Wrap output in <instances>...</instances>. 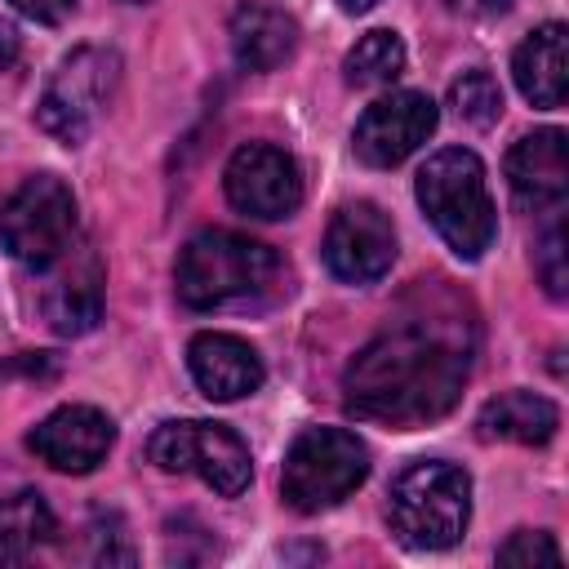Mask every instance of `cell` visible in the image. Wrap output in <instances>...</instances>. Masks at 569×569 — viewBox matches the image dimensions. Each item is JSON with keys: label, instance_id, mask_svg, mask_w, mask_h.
<instances>
[{"label": "cell", "instance_id": "4fadbf2b", "mask_svg": "<svg viewBox=\"0 0 569 569\" xmlns=\"http://www.w3.org/2000/svg\"><path fill=\"white\" fill-rule=\"evenodd\" d=\"M507 182L525 209H551L569 196L565 129H533L507 151Z\"/></svg>", "mask_w": 569, "mask_h": 569}, {"label": "cell", "instance_id": "ffe728a7", "mask_svg": "<svg viewBox=\"0 0 569 569\" xmlns=\"http://www.w3.org/2000/svg\"><path fill=\"white\" fill-rule=\"evenodd\" d=\"M400 71H405V40H400L396 31H387V27L365 31V36L347 49V58H342V76H347V84H356V89L391 84Z\"/></svg>", "mask_w": 569, "mask_h": 569}, {"label": "cell", "instance_id": "d4e9b609", "mask_svg": "<svg viewBox=\"0 0 569 569\" xmlns=\"http://www.w3.org/2000/svg\"><path fill=\"white\" fill-rule=\"evenodd\" d=\"M440 4L458 18H498L511 9V0H440Z\"/></svg>", "mask_w": 569, "mask_h": 569}, {"label": "cell", "instance_id": "4316f807", "mask_svg": "<svg viewBox=\"0 0 569 569\" xmlns=\"http://www.w3.org/2000/svg\"><path fill=\"white\" fill-rule=\"evenodd\" d=\"M338 4H342L347 13H365V9H373L378 0H338Z\"/></svg>", "mask_w": 569, "mask_h": 569}, {"label": "cell", "instance_id": "7402d4cb", "mask_svg": "<svg viewBox=\"0 0 569 569\" xmlns=\"http://www.w3.org/2000/svg\"><path fill=\"white\" fill-rule=\"evenodd\" d=\"M498 565H560V542L542 529H516L498 547Z\"/></svg>", "mask_w": 569, "mask_h": 569}, {"label": "cell", "instance_id": "ac0fdd59", "mask_svg": "<svg viewBox=\"0 0 569 569\" xmlns=\"http://www.w3.org/2000/svg\"><path fill=\"white\" fill-rule=\"evenodd\" d=\"M102 316V267L98 258L84 249L80 262L62 267V276L44 289V320L53 325V333H89Z\"/></svg>", "mask_w": 569, "mask_h": 569}, {"label": "cell", "instance_id": "44dd1931", "mask_svg": "<svg viewBox=\"0 0 569 569\" xmlns=\"http://www.w3.org/2000/svg\"><path fill=\"white\" fill-rule=\"evenodd\" d=\"M449 107H453L458 120L485 129V124H493L502 116V89L485 67H471L449 84Z\"/></svg>", "mask_w": 569, "mask_h": 569}, {"label": "cell", "instance_id": "e0dca14e", "mask_svg": "<svg viewBox=\"0 0 569 569\" xmlns=\"http://www.w3.org/2000/svg\"><path fill=\"white\" fill-rule=\"evenodd\" d=\"M560 431V409L538 391H502L485 400L476 413L480 440H507V445H547Z\"/></svg>", "mask_w": 569, "mask_h": 569}, {"label": "cell", "instance_id": "30bf717a", "mask_svg": "<svg viewBox=\"0 0 569 569\" xmlns=\"http://www.w3.org/2000/svg\"><path fill=\"white\" fill-rule=\"evenodd\" d=\"M436 102L418 89H396L378 102L365 107V116L356 120V133H351V147L365 164L373 169H391L400 160H409L431 133H436Z\"/></svg>", "mask_w": 569, "mask_h": 569}, {"label": "cell", "instance_id": "83f0119b", "mask_svg": "<svg viewBox=\"0 0 569 569\" xmlns=\"http://www.w3.org/2000/svg\"><path fill=\"white\" fill-rule=\"evenodd\" d=\"M124 4H142V0H124Z\"/></svg>", "mask_w": 569, "mask_h": 569}, {"label": "cell", "instance_id": "7a4b0ae2", "mask_svg": "<svg viewBox=\"0 0 569 569\" xmlns=\"http://www.w3.org/2000/svg\"><path fill=\"white\" fill-rule=\"evenodd\" d=\"M413 196H418L422 213L431 218V227L440 231V240H445L458 258L476 262V258L493 244L498 213H493L489 182H485V164H480L476 151H467V147H445V151H436V156L418 169Z\"/></svg>", "mask_w": 569, "mask_h": 569}, {"label": "cell", "instance_id": "7c38bea8", "mask_svg": "<svg viewBox=\"0 0 569 569\" xmlns=\"http://www.w3.org/2000/svg\"><path fill=\"white\" fill-rule=\"evenodd\" d=\"M27 445H31V453L44 458L53 471L84 476V471H93V467L111 453V445H116V422H111L102 409H93V405H62V409H53L44 422L31 427Z\"/></svg>", "mask_w": 569, "mask_h": 569}, {"label": "cell", "instance_id": "3957f363", "mask_svg": "<svg viewBox=\"0 0 569 569\" xmlns=\"http://www.w3.org/2000/svg\"><path fill=\"white\" fill-rule=\"evenodd\" d=\"M276 276H280L276 249L227 227L196 231L178 253V298L196 311L258 298L276 284Z\"/></svg>", "mask_w": 569, "mask_h": 569}, {"label": "cell", "instance_id": "9c48e42d", "mask_svg": "<svg viewBox=\"0 0 569 569\" xmlns=\"http://www.w3.org/2000/svg\"><path fill=\"white\" fill-rule=\"evenodd\" d=\"M222 187H227L231 209L262 218V222L289 218L302 204V169L284 147H271V142L236 147L222 169Z\"/></svg>", "mask_w": 569, "mask_h": 569}, {"label": "cell", "instance_id": "52a82bcc", "mask_svg": "<svg viewBox=\"0 0 569 569\" xmlns=\"http://www.w3.org/2000/svg\"><path fill=\"white\" fill-rule=\"evenodd\" d=\"M151 462L160 471H191L200 476L213 493L236 498L249 489L253 476V458L249 445L222 427V422H204V418H182V422H160L151 445H147Z\"/></svg>", "mask_w": 569, "mask_h": 569}, {"label": "cell", "instance_id": "8992f818", "mask_svg": "<svg viewBox=\"0 0 569 569\" xmlns=\"http://www.w3.org/2000/svg\"><path fill=\"white\" fill-rule=\"evenodd\" d=\"M0 240L22 267L53 271L76 240L71 187L58 173H31L0 209Z\"/></svg>", "mask_w": 569, "mask_h": 569}, {"label": "cell", "instance_id": "9a60e30c", "mask_svg": "<svg viewBox=\"0 0 569 569\" xmlns=\"http://www.w3.org/2000/svg\"><path fill=\"white\" fill-rule=\"evenodd\" d=\"M565 22H542L533 27L516 53H511V76H516V89L533 102V107H565V89H569V58H565Z\"/></svg>", "mask_w": 569, "mask_h": 569}, {"label": "cell", "instance_id": "2e32d148", "mask_svg": "<svg viewBox=\"0 0 569 569\" xmlns=\"http://www.w3.org/2000/svg\"><path fill=\"white\" fill-rule=\"evenodd\" d=\"M227 36H231V53L244 71H276L298 49V22L284 9L262 4V0L236 4Z\"/></svg>", "mask_w": 569, "mask_h": 569}, {"label": "cell", "instance_id": "5bb4252c", "mask_svg": "<svg viewBox=\"0 0 569 569\" xmlns=\"http://www.w3.org/2000/svg\"><path fill=\"white\" fill-rule=\"evenodd\" d=\"M187 365H191V378L196 387L209 396V400H240V396H253L267 378L262 369V356L236 338V333H196L191 347H187Z\"/></svg>", "mask_w": 569, "mask_h": 569}, {"label": "cell", "instance_id": "603a6c76", "mask_svg": "<svg viewBox=\"0 0 569 569\" xmlns=\"http://www.w3.org/2000/svg\"><path fill=\"white\" fill-rule=\"evenodd\" d=\"M538 280L551 298L569 293V267H565V222H551L538 244Z\"/></svg>", "mask_w": 569, "mask_h": 569}, {"label": "cell", "instance_id": "cb8c5ba5", "mask_svg": "<svg viewBox=\"0 0 569 569\" xmlns=\"http://www.w3.org/2000/svg\"><path fill=\"white\" fill-rule=\"evenodd\" d=\"M22 18H36V22H44V27H53V22H62L71 9H76V0H9Z\"/></svg>", "mask_w": 569, "mask_h": 569}, {"label": "cell", "instance_id": "ba28073f", "mask_svg": "<svg viewBox=\"0 0 569 569\" xmlns=\"http://www.w3.org/2000/svg\"><path fill=\"white\" fill-rule=\"evenodd\" d=\"M120 80V58L111 49H76L71 58H62V67L53 71V80L44 84V98L36 107V120L44 133H53L58 142L76 147L89 124L98 120L102 102L111 98Z\"/></svg>", "mask_w": 569, "mask_h": 569}, {"label": "cell", "instance_id": "277c9868", "mask_svg": "<svg viewBox=\"0 0 569 569\" xmlns=\"http://www.w3.org/2000/svg\"><path fill=\"white\" fill-rule=\"evenodd\" d=\"M391 529L413 551H445L467 533L471 520V476L458 462H413L396 476L387 502Z\"/></svg>", "mask_w": 569, "mask_h": 569}, {"label": "cell", "instance_id": "d6986e66", "mask_svg": "<svg viewBox=\"0 0 569 569\" xmlns=\"http://www.w3.org/2000/svg\"><path fill=\"white\" fill-rule=\"evenodd\" d=\"M49 538H53V511H49L44 493L18 489V493L0 498V569L27 565Z\"/></svg>", "mask_w": 569, "mask_h": 569}, {"label": "cell", "instance_id": "8fae6325", "mask_svg": "<svg viewBox=\"0 0 569 569\" xmlns=\"http://www.w3.org/2000/svg\"><path fill=\"white\" fill-rule=\"evenodd\" d=\"M325 262L347 284L382 280L391 271V262H396V227H391V218L369 200L342 204L333 213L329 231H325Z\"/></svg>", "mask_w": 569, "mask_h": 569}, {"label": "cell", "instance_id": "5b68a950", "mask_svg": "<svg viewBox=\"0 0 569 569\" xmlns=\"http://www.w3.org/2000/svg\"><path fill=\"white\" fill-rule=\"evenodd\" d=\"M365 476H369V449L356 431L307 427L284 453L280 493L293 511L316 516V511H329L342 498H351L365 485Z\"/></svg>", "mask_w": 569, "mask_h": 569}, {"label": "cell", "instance_id": "6da1fadb", "mask_svg": "<svg viewBox=\"0 0 569 569\" xmlns=\"http://www.w3.org/2000/svg\"><path fill=\"white\" fill-rule=\"evenodd\" d=\"M467 369V347L427 325H400L351 356L342 373V405L369 422L422 427L458 405Z\"/></svg>", "mask_w": 569, "mask_h": 569}, {"label": "cell", "instance_id": "484cf974", "mask_svg": "<svg viewBox=\"0 0 569 569\" xmlns=\"http://www.w3.org/2000/svg\"><path fill=\"white\" fill-rule=\"evenodd\" d=\"M18 49H22L18 27H13L9 18H0V71H9V67L18 62Z\"/></svg>", "mask_w": 569, "mask_h": 569}]
</instances>
